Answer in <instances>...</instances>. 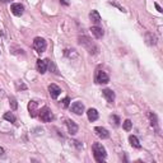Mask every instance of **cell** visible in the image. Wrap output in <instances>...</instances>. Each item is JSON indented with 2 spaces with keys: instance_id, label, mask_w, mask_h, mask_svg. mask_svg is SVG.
I'll use <instances>...</instances> for the list:
<instances>
[{
  "instance_id": "6",
  "label": "cell",
  "mask_w": 163,
  "mask_h": 163,
  "mask_svg": "<svg viewBox=\"0 0 163 163\" xmlns=\"http://www.w3.org/2000/svg\"><path fill=\"white\" fill-rule=\"evenodd\" d=\"M10 10H12V13L15 17H20L24 12V7L19 3H14V4H12V7H10Z\"/></svg>"
},
{
  "instance_id": "16",
  "label": "cell",
  "mask_w": 163,
  "mask_h": 163,
  "mask_svg": "<svg viewBox=\"0 0 163 163\" xmlns=\"http://www.w3.org/2000/svg\"><path fill=\"white\" fill-rule=\"evenodd\" d=\"M87 116H88L89 121H96L97 118H98V112H97L96 108H89V110L87 111Z\"/></svg>"
},
{
  "instance_id": "26",
  "label": "cell",
  "mask_w": 163,
  "mask_h": 163,
  "mask_svg": "<svg viewBox=\"0 0 163 163\" xmlns=\"http://www.w3.org/2000/svg\"><path fill=\"white\" fill-rule=\"evenodd\" d=\"M111 120H113V121H115V122H113V124H115L116 126H117L118 124H120V118H118L117 116H112V117H111Z\"/></svg>"
},
{
  "instance_id": "21",
  "label": "cell",
  "mask_w": 163,
  "mask_h": 163,
  "mask_svg": "<svg viewBox=\"0 0 163 163\" xmlns=\"http://www.w3.org/2000/svg\"><path fill=\"white\" fill-rule=\"evenodd\" d=\"M9 102H10V107H12V110H17V107H18L17 100H15L14 97H10V98H9Z\"/></svg>"
},
{
  "instance_id": "17",
  "label": "cell",
  "mask_w": 163,
  "mask_h": 163,
  "mask_svg": "<svg viewBox=\"0 0 163 163\" xmlns=\"http://www.w3.org/2000/svg\"><path fill=\"white\" fill-rule=\"evenodd\" d=\"M129 142H130V144L134 146V148H137V149L142 148V144H140V142L138 140V138L135 137V135H130V137H129Z\"/></svg>"
},
{
  "instance_id": "8",
  "label": "cell",
  "mask_w": 163,
  "mask_h": 163,
  "mask_svg": "<svg viewBox=\"0 0 163 163\" xmlns=\"http://www.w3.org/2000/svg\"><path fill=\"white\" fill-rule=\"evenodd\" d=\"M70 108H72V111L75 113V115H82V113L84 112V105L80 101L74 102L73 105L70 106Z\"/></svg>"
},
{
  "instance_id": "20",
  "label": "cell",
  "mask_w": 163,
  "mask_h": 163,
  "mask_svg": "<svg viewBox=\"0 0 163 163\" xmlns=\"http://www.w3.org/2000/svg\"><path fill=\"white\" fill-rule=\"evenodd\" d=\"M148 116L150 118V125H152V126H154V128H157V116L154 115V113H152V112L148 113Z\"/></svg>"
},
{
  "instance_id": "9",
  "label": "cell",
  "mask_w": 163,
  "mask_h": 163,
  "mask_svg": "<svg viewBox=\"0 0 163 163\" xmlns=\"http://www.w3.org/2000/svg\"><path fill=\"white\" fill-rule=\"evenodd\" d=\"M37 70H38L40 74H45L47 72V66H48V60H41V59H38L37 60Z\"/></svg>"
},
{
  "instance_id": "23",
  "label": "cell",
  "mask_w": 163,
  "mask_h": 163,
  "mask_svg": "<svg viewBox=\"0 0 163 163\" xmlns=\"http://www.w3.org/2000/svg\"><path fill=\"white\" fill-rule=\"evenodd\" d=\"M69 102H70V98H69V97H65V98L61 101V106H63L64 108L69 107Z\"/></svg>"
},
{
  "instance_id": "14",
  "label": "cell",
  "mask_w": 163,
  "mask_h": 163,
  "mask_svg": "<svg viewBox=\"0 0 163 163\" xmlns=\"http://www.w3.org/2000/svg\"><path fill=\"white\" fill-rule=\"evenodd\" d=\"M66 126H68L69 133L72 135H75L78 133V125L75 124L73 120H66Z\"/></svg>"
},
{
  "instance_id": "28",
  "label": "cell",
  "mask_w": 163,
  "mask_h": 163,
  "mask_svg": "<svg viewBox=\"0 0 163 163\" xmlns=\"http://www.w3.org/2000/svg\"><path fill=\"white\" fill-rule=\"evenodd\" d=\"M17 87H18V88H22V89H26V88H27V87H26L24 84H22V83H20V84L17 83Z\"/></svg>"
},
{
  "instance_id": "12",
  "label": "cell",
  "mask_w": 163,
  "mask_h": 163,
  "mask_svg": "<svg viewBox=\"0 0 163 163\" xmlns=\"http://www.w3.org/2000/svg\"><path fill=\"white\" fill-rule=\"evenodd\" d=\"M102 94H103V97L106 98L107 102L112 103L113 101H115V92H113L112 89H108V88L103 89V91H102Z\"/></svg>"
},
{
  "instance_id": "11",
  "label": "cell",
  "mask_w": 163,
  "mask_h": 163,
  "mask_svg": "<svg viewBox=\"0 0 163 163\" xmlns=\"http://www.w3.org/2000/svg\"><path fill=\"white\" fill-rule=\"evenodd\" d=\"M28 111H29V115L31 117H36L37 115H38V105H37V102L35 101H31L28 103Z\"/></svg>"
},
{
  "instance_id": "19",
  "label": "cell",
  "mask_w": 163,
  "mask_h": 163,
  "mask_svg": "<svg viewBox=\"0 0 163 163\" xmlns=\"http://www.w3.org/2000/svg\"><path fill=\"white\" fill-rule=\"evenodd\" d=\"M4 118L7 121H9V122H15V116L13 115L12 112H7V113H4Z\"/></svg>"
},
{
  "instance_id": "15",
  "label": "cell",
  "mask_w": 163,
  "mask_h": 163,
  "mask_svg": "<svg viewBox=\"0 0 163 163\" xmlns=\"http://www.w3.org/2000/svg\"><path fill=\"white\" fill-rule=\"evenodd\" d=\"M89 18H91V20L93 22L96 26H98V24H100V22H101V15H100V13L97 12V10H92V12L89 13Z\"/></svg>"
},
{
  "instance_id": "31",
  "label": "cell",
  "mask_w": 163,
  "mask_h": 163,
  "mask_svg": "<svg viewBox=\"0 0 163 163\" xmlns=\"http://www.w3.org/2000/svg\"><path fill=\"white\" fill-rule=\"evenodd\" d=\"M0 2H2V3H9L10 0H0Z\"/></svg>"
},
{
  "instance_id": "5",
  "label": "cell",
  "mask_w": 163,
  "mask_h": 163,
  "mask_svg": "<svg viewBox=\"0 0 163 163\" xmlns=\"http://www.w3.org/2000/svg\"><path fill=\"white\" fill-rule=\"evenodd\" d=\"M96 82L98 84H107L108 82H110V78H108V75L106 74V72L98 70V72H97V75H96Z\"/></svg>"
},
{
  "instance_id": "25",
  "label": "cell",
  "mask_w": 163,
  "mask_h": 163,
  "mask_svg": "<svg viewBox=\"0 0 163 163\" xmlns=\"http://www.w3.org/2000/svg\"><path fill=\"white\" fill-rule=\"evenodd\" d=\"M110 4H111V5H113V7H116V8H118V9H120V10H121V12H126V10H125V9H124V8L121 7V5H120V4H117L116 2H110Z\"/></svg>"
},
{
  "instance_id": "10",
  "label": "cell",
  "mask_w": 163,
  "mask_h": 163,
  "mask_svg": "<svg viewBox=\"0 0 163 163\" xmlns=\"http://www.w3.org/2000/svg\"><path fill=\"white\" fill-rule=\"evenodd\" d=\"M94 133L97 134V137L101 138V139H107L108 137H110V133H108V130L102 128V126H97L94 128Z\"/></svg>"
},
{
  "instance_id": "13",
  "label": "cell",
  "mask_w": 163,
  "mask_h": 163,
  "mask_svg": "<svg viewBox=\"0 0 163 163\" xmlns=\"http://www.w3.org/2000/svg\"><path fill=\"white\" fill-rule=\"evenodd\" d=\"M91 32H92V35H93L96 38H98V40L102 38L103 35H105V32H103V29L101 28L100 26H93V27L91 28Z\"/></svg>"
},
{
  "instance_id": "4",
  "label": "cell",
  "mask_w": 163,
  "mask_h": 163,
  "mask_svg": "<svg viewBox=\"0 0 163 163\" xmlns=\"http://www.w3.org/2000/svg\"><path fill=\"white\" fill-rule=\"evenodd\" d=\"M38 116L41 118V121H43V122H50L54 118L52 112H51V110L48 107H42L38 111Z\"/></svg>"
},
{
  "instance_id": "27",
  "label": "cell",
  "mask_w": 163,
  "mask_h": 163,
  "mask_svg": "<svg viewBox=\"0 0 163 163\" xmlns=\"http://www.w3.org/2000/svg\"><path fill=\"white\" fill-rule=\"evenodd\" d=\"M60 3H61L63 5H66V7H68V5L70 4V2H69V0H60Z\"/></svg>"
},
{
  "instance_id": "30",
  "label": "cell",
  "mask_w": 163,
  "mask_h": 163,
  "mask_svg": "<svg viewBox=\"0 0 163 163\" xmlns=\"http://www.w3.org/2000/svg\"><path fill=\"white\" fill-rule=\"evenodd\" d=\"M155 8H157V10H158V12H159V13H162V8H161V7H159V5H158V4H157V3H155Z\"/></svg>"
},
{
  "instance_id": "29",
  "label": "cell",
  "mask_w": 163,
  "mask_h": 163,
  "mask_svg": "<svg viewBox=\"0 0 163 163\" xmlns=\"http://www.w3.org/2000/svg\"><path fill=\"white\" fill-rule=\"evenodd\" d=\"M0 157H2V158H4V157H5V154H4V149H3V148H0Z\"/></svg>"
},
{
  "instance_id": "24",
  "label": "cell",
  "mask_w": 163,
  "mask_h": 163,
  "mask_svg": "<svg viewBox=\"0 0 163 163\" xmlns=\"http://www.w3.org/2000/svg\"><path fill=\"white\" fill-rule=\"evenodd\" d=\"M65 54H66V56H69V57H77L78 55H77V52H75L74 50H66V52H65Z\"/></svg>"
},
{
  "instance_id": "1",
  "label": "cell",
  "mask_w": 163,
  "mask_h": 163,
  "mask_svg": "<svg viewBox=\"0 0 163 163\" xmlns=\"http://www.w3.org/2000/svg\"><path fill=\"white\" fill-rule=\"evenodd\" d=\"M92 149H93V154H94V158H96L97 162H103L106 159L107 153H106L105 146H103L102 144L96 143V144H93V146H92Z\"/></svg>"
},
{
  "instance_id": "7",
  "label": "cell",
  "mask_w": 163,
  "mask_h": 163,
  "mask_svg": "<svg viewBox=\"0 0 163 163\" xmlns=\"http://www.w3.org/2000/svg\"><path fill=\"white\" fill-rule=\"evenodd\" d=\"M48 92H50L51 98L56 100L57 97L60 96V93H61V89H60V87L56 85V84H50V85H48Z\"/></svg>"
},
{
  "instance_id": "2",
  "label": "cell",
  "mask_w": 163,
  "mask_h": 163,
  "mask_svg": "<svg viewBox=\"0 0 163 163\" xmlns=\"http://www.w3.org/2000/svg\"><path fill=\"white\" fill-rule=\"evenodd\" d=\"M79 43H80V45H83L84 47H87V50H88L89 54H96L97 51H98V47H97L94 43L92 42L88 37H85V36L79 37Z\"/></svg>"
},
{
  "instance_id": "3",
  "label": "cell",
  "mask_w": 163,
  "mask_h": 163,
  "mask_svg": "<svg viewBox=\"0 0 163 163\" xmlns=\"http://www.w3.org/2000/svg\"><path fill=\"white\" fill-rule=\"evenodd\" d=\"M46 47H47V43L46 41L42 38V37H36L33 40V48L38 52V54H42L46 51Z\"/></svg>"
},
{
  "instance_id": "22",
  "label": "cell",
  "mask_w": 163,
  "mask_h": 163,
  "mask_svg": "<svg viewBox=\"0 0 163 163\" xmlns=\"http://www.w3.org/2000/svg\"><path fill=\"white\" fill-rule=\"evenodd\" d=\"M131 128H133L131 120H125V122H124V129L126 130V131H129V130H131Z\"/></svg>"
},
{
  "instance_id": "18",
  "label": "cell",
  "mask_w": 163,
  "mask_h": 163,
  "mask_svg": "<svg viewBox=\"0 0 163 163\" xmlns=\"http://www.w3.org/2000/svg\"><path fill=\"white\" fill-rule=\"evenodd\" d=\"M145 40H146V43H148L149 46H153V45L157 43V37L153 33H146L145 35Z\"/></svg>"
}]
</instances>
